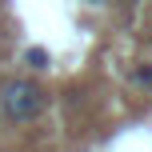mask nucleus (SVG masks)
Returning <instances> with one entry per match:
<instances>
[{"label": "nucleus", "instance_id": "f257e3e1", "mask_svg": "<svg viewBox=\"0 0 152 152\" xmlns=\"http://www.w3.org/2000/svg\"><path fill=\"white\" fill-rule=\"evenodd\" d=\"M48 108V92L40 88L36 80H28V76H12V80L0 84V116H4V124H32L40 120Z\"/></svg>", "mask_w": 152, "mask_h": 152}, {"label": "nucleus", "instance_id": "7ed1b4c3", "mask_svg": "<svg viewBox=\"0 0 152 152\" xmlns=\"http://www.w3.org/2000/svg\"><path fill=\"white\" fill-rule=\"evenodd\" d=\"M136 84L140 88H152V64H140L136 68Z\"/></svg>", "mask_w": 152, "mask_h": 152}, {"label": "nucleus", "instance_id": "20e7f679", "mask_svg": "<svg viewBox=\"0 0 152 152\" xmlns=\"http://www.w3.org/2000/svg\"><path fill=\"white\" fill-rule=\"evenodd\" d=\"M116 4H120V8H128V12H132V8H136L140 0H116Z\"/></svg>", "mask_w": 152, "mask_h": 152}, {"label": "nucleus", "instance_id": "f03ea898", "mask_svg": "<svg viewBox=\"0 0 152 152\" xmlns=\"http://www.w3.org/2000/svg\"><path fill=\"white\" fill-rule=\"evenodd\" d=\"M24 64H28L32 72H48L52 68V52L40 48V44H32V48H24Z\"/></svg>", "mask_w": 152, "mask_h": 152}]
</instances>
